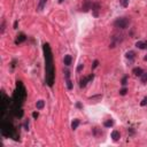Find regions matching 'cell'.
<instances>
[{
	"label": "cell",
	"instance_id": "obj_1",
	"mask_svg": "<svg viewBox=\"0 0 147 147\" xmlns=\"http://www.w3.org/2000/svg\"><path fill=\"white\" fill-rule=\"evenodd\" d=\"M43 51H44V58H45V82L46 84L52 88L54 85V78H55V69H54V60L53 53L51 50L50 44L45 43L43 45Z\"/></svg>",
	"mask_w": 147,
	"mask_h": 147
},
{
	"label": "cell",
	"instance_id": "obj_2",
	"mask_svg": "<svg viewBox=\"0 0 147 147\" xmlns=\"http://www.w3.org/2000/svg\"><path fill=\"white\" fill-rule=\"evenodd\" d=\"M15 133H16L15 129L13 128V125L10 124L9 122H5V121L1 122V135H2L3 137L13 138Z\"/></svg>",
	"mask_w": 147,
	"mask_h": 147
},
{
	"label": "cell",
	"instance_id": "obj_3",
	"mask_svg": "<svg viewBox=\"0 0 147 147\" xmlns=\"http://www.w3.org/2000/svg\"><path fill=\"white\" fill-rule=\"evenodd\" d=\"M131 23V19L123 16V17H118L114 21V27L117 29H126Z\"/></svg>",
	"mask_w": 147,
	"mask_h": 147
},
{
	"label": "cell",
	"instance_id": "obj_4",
	"mask_svg": "<svg viewBox=\"0 0 147 147\" xmlns=\"http://www.w3.org/2000/svg\"><path fill=\"white\" fill-rule=\"evenodd\" d=\"M94 78V74H91L90 76H88V77H84V78H82L81 82H79V88H85L86 86V84H88V82H91L92 79Z\"/></svg>",
	"mask_w": 147,
	"mask_h": 147
},
{
	"label": "cell",
	"instance_id": "obj_5",
	"mask_svg": "<svg viewBox=\"0 0 147 147\" xmlns=\"http://www.w3.org/2000/svg\"><path fill=\"white\" fill-rule=\"evenodd\" d=\"M92 5H93V2L91 0H85L84 3H83V7H82V10L84 13H88L90 9H92Z\"/></svg>",
	"mask_w": 147,
	"mask_h": 147
},
{
	"label": "cell",
	"instance_id": "obj_6",
	"mask_svg": "<svg viewBox=\"0 0 147 147\" xmlns=\"http://www.w3.org/2000/svg\"><path fill=\"white\" fill-rule=\"evenodd\" d=\"M99 10H100V3L93 2V5H92V13H93L94 17H98V16H99Z\"/></svg>",
	"mask_w": 147,
	"mask_h": 147
},
{
	"label": "cell",
	"instance_id": "obj_7",
	"mask_svg": "<svg viewBox=\"0 0 147 147\" xmlns=\"http://www.w3.org/2000/svg\"><path fill=\"white\" fill-rule=\"evenodd\" d=\"M27 40V36H25L24 33H20L17 34V38H16V40H15V44L16 45H19L21 44V43H23V41Z\"/></svg>",
	"mask_w": 147,
	"mask_h": 147
},
{
	"label": "cell",
	"instance_id": "obj_8",
	"mask_svg": "<svg viewBox=\"0 0 147 147\" xmlns=\"http://www.w3.org/2000/svg\"><path fill=\"white\" fill-rule=\"evenodd\" d=\"M101 99H102V95H101V94H98V95H93V97L88 98V101H90V102H93V103H97V102H99V101H101Z\"/></svg>",
	"mask_w": 147,
	"mask_h": 147
},
{
	"label": "cell",
	"instance_id": "obj_9",
	"mask_svg": "<svg viewBox=\"0 0 147 147\" xmlns=\"http://www.w3.org/2000/svg\"><path fill=\"white\" fill-rule=\"evenodd\" d=\"M136 47H138L139 50H147V41H137Z\"/></svg>",
	"mask_w": 147,
	"mask_h": 147
},
{
	"label": "cell",
	"instance_id": "obj_10",
	"mask_svg": "<svg viewBox=\"0 0 147 147\" xmlns=\"http://www.w3.org/2000/svg\"><path fill=\"white\" fill-rule=\"evenodd\" d=\"M132 74H135V76L140 77V76L144 74V70L141 68H139V67H136V68H133V70H132Z\"/></svg>",
	"mask_w": 147,
	"mask_h": 147
},
{
	"label": "cell",
	"instance_id": "obj_11",
	"mask_svg": "<svg viewBox=\"0 0 147 147\" xmlns=\"http://www.w3.org/2000/svg\"><path fill=\"white\" fill-rule=\"evenodd\" d=\"M125 58L128 60H130V61H132V60H135V58H136V53L133 51H129V52L125 53Z\"/></svg>",
	"mask_w": 147,
	"mask_h": 147
},
{
	"label": "cell",
	"instance_id": "obj_12",
	"mask_svg": "<svg viewBox=\"0 0 147 147\" xmlns=\"http://www.w3.org/2000/svg\"><path fill=\"white\" fill-rule=\"evenodd\" d=\"M112 138H113L114 141L119 140V138H121V135H119V132L117 131V130H114V131L112 132Z\"/></svg>",
	"mask_w": 147,
	"mask_h": 147
},
{
	"label": "cell",
	"instance_id": "obj_13",
	"mask_svg": "<svg viewBox=\"0 0 147 147\" xmlns=\"http://www.w3.org/2000/svg\"><path fill=\"white\" fill-rule=\"evenodd\" d=\"M71 61H72L71 55H66L64 59H63V63H64L66 66H70V64H71Z\"/></svg>",
	"mask_w": 147,
	"mask_h": 147
},
{
	"label": "cell",
	"instance_id": "obj_14",
	"mask_svg": "<svg viewBox=\"0 0 147 147\" xmlns=\"http://www.w3.org/2000/svg\"><path fill=\"white\" fill-rule=\"evenodd\" d=\"M46 2L47 0H39V3H38V10L41 12V10L44 9V7L46 6Z\"/></svg>",
	"mask_w": 147,
	"mask_h": 147
},
{
	"label": "cell",
	"instance_id": "obj_15",
	"mask_svg": "<svg viewBox=\"0 0 147 147\" xmlns=\"http://www.w3.org/2000/svg\"><path fill=\"white\" fill-rule=\"evenodd\" d=\"M103 125H105V128H112L114 125V121L113 119H107V121H105Z\"/></svg>",
	"mask_w": 147,
	"mask_h": 147
},
{
	"label": "cell",
	"instance_id": "obj_16",
	"mask_svg": "<svg viewBox=\"0 0 147 147\" xmlns=\"http://www.w3.org/2000/svg\"><path fill=\"white\" fill-rule=\"evenodd\" d=\"M78 125H79V119H74L72 121V123H71V129L72 130H76V129L78 128Z\"/></svg>",
	"mask_w": 147,
	"mask_h": 147
},
{
	"label": "cell",
	"instance_id": "obj_17",
	"mask_svg": "<svg viewBox=\"0 0 147 147\" xmlns=\"http://www.w3.org/2000/svg\"><path fill=\"white\" fill-rule=\"evenodd\" d=\"M36 106H37V109H43V108H44V106H45L44 100H39V101H37Z\"/></svg>",
	"mask_w": 147,
	"mask_h": 147
},
{
	"label": "cell",
	"instance_id": "obj_18",
	"mask_svg": "<svg viewBox=\"0 0 147 147\" xmlns=\"http://www.w3.org/2000/svg\"><path fill=\"white\" fill-rule=\"evenodd\" d=\"M140 79H141V83H146L147 82V72H144V74H143V75L140 76Z\"/></svg>",
	"mask_w": 147,
	"mask_h": 147
},
{
	"label": "cell",
	"instance_id": "obj_19",
	"mask_svg": "<svg viewBox=\"0 0 147 147\" xmlns=\"http://www.w3.org/2000/svg\"><path fill=\"white\" fill-rule=\"evenodd\" d=\"M119 3H121L124 8H126V7L129 6V0H119Z\"/></svg>",
	"mask_w": 147,
	"mask_h": 147
},
{
	"label": "cell",
	"instance_id": "obj_20",
	"mask_svg": "<svg viewBox=\"0 0 147 147\" xmlns=\"http://www.w3.org/2000/svg\"><path fill=\"white\" fill-rule=\"evenodd\" d=\"M128 78H129L128 76H124V77L122 78V82H121V84H122L123 86H125V85L128 84Z\"/></svg>",
	"mask_w": 147,
	"mask_h": 147
},
{
	"label": "cell",
	"instance_id": "obj_21",
	"mask_svg": "<svg viewBox=\"0 0 147 147\" xmlns=\"http://www.w3.org/2000/svg\"><path fill=\"white\" fill-rule=\"evenodd\" d=\"M5 27H6V22H5V20H2V22H1V29H0V32H1V33L5 32Z\"/></svg>",
	"mask_w": 147,
	"mask_h": 147
},
{
	"label": "cell",
	"instance_id": "obj_22",
	"mask_svg": "<svg viewBox=\"0 0 147 147\" xmlns=\"http://www.w3.org/2000/svg\"><path fill=\"white\" fill-rule=\"evenodd\" d=\"M67 88H68V90H71L72 88V83H71V81L70 79H67Z\"/></svg>",
	"mask_w": 147,
	"mask_h": 147
},
{
	"label": "cell",
	"instance_id": "obj_23",
	"mask_svg": "<svg viewBox=\"0 0 147 147\" xmlns=\"http://www.w3.org/2000/svg\"><path fill=\"white\" fill-rule=\"evenodd\" d=\"M126 92H128V88H123L122 90L119 91V94H121V95H125V94H126Z\"/></svg>",
	"mask_w": 147,
	"mask_h": 147
},
{
	"label": "cell",
	"instance_id": "obj_24",
	"mask_svg": "<svg viewBox=\"0 0 147 147\" xmlns=\"http://www.w3.org/2000/svg\"><path fill=\"white\" fill-rule=\"evenodd\" d=\"M69 77H70V71L69 70H64V78H66V81L69 79Z\"/></svg>",
	"mask_w": 147,
	"mask_h": 147
},
{
	"label": "cell",
	"instance_id": "obj_25",
	"mask_svg": "<svg viewBox=\"0 0 147 147\" xmlns=\"http://www.w3.org/2000/svg\"><path fill=\"white\" fill-rule=\"evenodd\" d=\"M98 64H99V61H98V60H94L93 64H92V69H95L98 67Z\"/></svg>",
	"mask_w": 147,
	"mask_h": 147
},
{
	"label": "cell",
	"instance_id": "obj_26",
	"mask_svg": "<svg viewBox=\"0 0 147 147\" xmlns=\"http://www.w3.org/2000/svg\"><path fill=\"white\" fill-rule=\"evenodd\" d=\"M140 105H141L143 107H144V106H146V105H147V97H145L144 99H143V101L140 102Z\"/></svg>",
	"mask_w": 147,
	"mask_h": 147
},
{
	"label": "cell",
	"instance_id": "obj_27",
	"mask_svg": "<svg viewBox=\"0 0 147 147\" xmlns=\"http://www.w3.org/2000/svg\"><path fill=\"white\" fill-rule=\"evenodd\" d=\"M83 69H84V64H79V66L77 67V71L81 72L82 70H83Z\"/></svg>",
	"mask_w": 147,
	"mask_h": 147
},
{
	"label": "cell",
	"instance_id": "obj_28",
	"mask_svg": "<svg viewBox=\"0 0 147 147\" xmlns=\"http://www.w3.org/2000/svg\"><path fill=\"white\" fill-rule=\"evenodd\" d=\"M38 116H39L38 112H33V113H32V117H33V118H38Z\"/></svg>",
	"mask_w": 147,
	"mask_h": 147
},
{
	"label": "cell",
	"instance_id": "obj_29",
	"mask_svg": "<svg viewBox=\"0 0 147 147\" xmlns=\"http://www.w3.org/2000/svg\"><path fill=\"white\" fill-rule=\"evenodd\" d=\"M15 66H16V60H13V62H12V70L15 68Z\"/></svg>",
	"mask_w": 147,
	"mask_h": 147
},
{
	"label": "cell",
	"instance_id": "obj_30",
	"mask_svg": "<svg viewBox=\"0 0 147 147\" xmlns=\"http://www.w3.org/2000/svg\"><path fill=\"white\" fill-rule=\"evenodd\" d=\"M76 107H77V108H82L83 106H82V103H81V102H77V103H76Z\"/></svg>",
	"mask_w": 147,
	"mask_h": 147
},
{
	"label": "cell",
	"instance_id": "obj_31",
	"mask_svg": "<svg viewBox=\"0 0 147 147\" xmlns=\"http://www.w3.org/2000/svg\"><path fill=\"white\" fill-rule=\"evenodd\" d=\"M17 21H15V22H14V29H17Z\"/></svg>",
	"mask_w": 147,
	"mask_h": 147
},
{
	"label": "cell",
	"instance_id": "obj_32",
	"mask_svg": "<svg viewBox=\"0 0 147 147\" xmlns=\"http://www.w3.org/2000/svg\"><path fill=\"white\" fill-rule=\"evenodd\" d=\"M63 1H64V0H59V3H62Z\"/></svg>",
	"mask_w": 147,
	"mask_h": 147
},
{
	"label": "cell",
	"instance_id": "obj_33",
	"mask_svg": "<svg viewBox=\"0 0 147 147\" xmlns=\"http://www.w3.org/2000/svg\"><path fill=\"white\" fill-rule=\"evenodd\" d=\"M144 60H145V61H147V55H146V57L144 58Z\"/></svg>",
	"mask_w": 147,
	"mask_h": 147
}]
</instances>
